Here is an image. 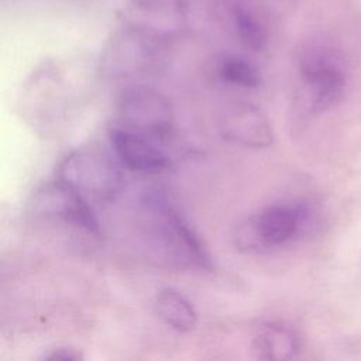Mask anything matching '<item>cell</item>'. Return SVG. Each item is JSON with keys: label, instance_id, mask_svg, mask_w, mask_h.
<instances>
[{"label": "cell", "instance_id": "6da1fadb", "mask_svg": "<svg viewBox=\"0 0 361 361\" xmlns=\"http://www.w3.org/2000/svg\"><path fill=\"white\" fill-rule=\"evenodd\" d=\"M299 102L307 113H322L341 102L347 75L340 55L327 45L309 44L298 61Z\"/></svg>", "mask_w": 361, "mask_h": 361}, {"label": "cell", "instance_id": "7a4b0ae2", "mask_svg": "<svg viewBox=\"0 0 361 361\" xmlns=\"http://www.w3.org/2000/svg\"><path fill=\"white\" fill-rule=\"evenodd\" d=\"M141 204L152 223L154 235L164 244L175 261L199 269L213 268L212 257L200 237L164 190H147Z\"/></svg>", "mask_w": 361, "mask_h": 361}, {"label": "cell", "instance_id": "3957f363", "mask_svg": "<svg viewBox=\"0 0 361 361\" xmlns=\"http://www.w3.org/2000/svg\"><path fill=\"white\" fill-rule=\"evenodd\" d=\"M56 179L78 190L87 200L114 199L123 188L118 164L104 151L80 148L69 152L58 165Z\"/></svg>", "mask_w": 361, "mask_h": 361}, {"label": "cell", "instance_id": "277c9868", "mask_svg": "<svg viewBox=\"0 0 361 361\" xmlns=\"http://www.w3.org/2000/svg\"><path fill=\"white\" fill-rule=\"evenodd\" d=\"M307 219V209L300 204L276 203L245 219L237 226V248L262 251L292 241Z\"/></svg>", "mask_w": 361, "mask_h": 361}, {"label": "cell", "instance_id": "5b68a950", "mask_svg": "<svg viewBox=\"0 0 361 361\" xmlns=\"http://www.w3.org/2000/svg\"><path fill=\"white\" fill-rule=\"evenodd\" d=\"M116 113L117 124L155 141H164L173 133L175 116L171 102L149 86L126 87L117 100Z\"/></svg>", "mask_w": 361, "mask_h": 361}, {"label": "cell", "instance_id": "8992f818", "mask_svg": "<svg viewBox=\"0 0 361 361\" xmlns=\"http://www.w3.org/2000/svg\"><path fill=\"white\" fill-rule=\"evenodd\" d=\"M186 24V0H130L120 17V25L166 48L182 35Z\"/></svg>", "mask_w": 361, "mask_h": 361}, {"label": "cell", "instance_id": "52a82bcc", "mask_svg": "<svg viewBox=\"0 0 361 361\" xmlns=\"http://www.w3.org/2000/svg\"><path fill=\"white\" fill-rule=\"evenodd\" d=\"M165 51L166 47L118 25L104 48L102 69L117 79L149 73L158 68Z\"/></svg>", "mask_w": 361, "mask_h": 361}, {"label": "cell", "instance_id": "ba28073f", "mask_svg": "<svg viewBox=\"0 0 361 361\" xmlns=\"http://www.w3.org/2000/svg\"><path fill=\"white\" fill-rule=\"evenodd\" d=\"M31 207L37 216L61 220L87 234L100 235V223L89 200L58 179L34 192Z\"/></svg>", "mask_w": 361, "mask_h": 361}, {"label": "cell", "instance_id": "9c48e42d", "mask_svg": "<svg viewBox=\"0 0 361 361\" xmlns=\"http://www.w3.org/2000/svg\"><path fill=\"white\" fill-rule=\"evenodd\" d=\"M221 25L245 48L265 49L269 38L268 16L262 0H213Z\"/></svg>", "mask_w": 361, "mask_h": 361}, {"label": "cell", "instance_id": "30bf717a", "mask_svg": "<svg viewBox=\"0 0 361 361\" xmlns=\"http://www.w3.org/2000/svg\"><path fill=\"white\" fill-rule=\"evenodd\" d=\"M221 135L245 148H268L274 142L272 124L262 109L250 102H235L221 111L219 118Z\"/></svg>", "mask_w": 361, "mask_h": 361}, {"label": "cell", "instance_id": "8fae6325", "mask_svg": "<svg viewBox=\"0 0 361 361\" xmlns=\"http://www.w3.org/2000/svg\"><path fill=\"white\" fill-rule=\"evenodd\" d=\"M109 138L118 162L131 171L154 175L169 166V158L158 141L147 135L114 123L109 128Z\"/></svg>", "mask_w": 361, "mask_h": 361}, {"label": "cell", "instance_id": "7c38bea8", "mask_svg": "<svg viewBox=\"0 0 361 361\" xmlns=\"http://www.w3.org/2000/svg\"><path fill=\"white\" fill-rule=\"evenodd\" d=\"M300 348L295 330L281 323L262 326L252 340V353L259 360H289Z\"/></svg>", "mask_w": 361, "mask_h": 361}, {"label": "cell", "instance_id": "4fadbf2b", "mask_svg": "<svg viewBox=\"0 0 361 361\" xmlns=\"http://www.w3.org/2000/svg\"><path fill=\"white\" fill-rule=\"evenodd\" d=\"M154 306L158 317L176 331L186 333L197 324L199 316L193 303L173 288L161 289L155 296Z\"/></svg>", "mask_w": 361, "mask_h": 361}, {"label": "cell", "instance_id": "5bb4252c", "mask_svg": "<svg viewBox=\"0 0 361 361\" xmlns=\"http://www.w3.org/2000/svg\"><path fill=\"white\" fill-rule=\"evenodd\" d=\"M219 78L231 86L257 89L261 85V73L248 59L238 55H224L217 62Z\"/></svg>", "mask_w": 361, "mask_h": 361}, {"label": "cell", "instance_id": "9a60e30c", "mask_svg": "<svg viewBox=\"0 0 361 361\" xmlns=\"http://www.w3.org/2000/svg\"><path fill=\"white\" fill-rule=\"evenodd\" d=\"M42 358L49 360V361H79L83 358V354L80 351H78L76 348L58 347V348L51 350Z\"/></svg>", "mask_w": 361, "mask_h": 361}]
</instances>
